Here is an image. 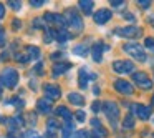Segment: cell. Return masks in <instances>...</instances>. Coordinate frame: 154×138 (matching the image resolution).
<instances>
[{"mask_svg":"<svg viewBox=\"0 0 154 138\" xmlns=\"http://www.w3.org/2000/svg\"><path fill=\"white\" fill-rule=\"evenodd\" d=\"M8 5H10L14 10H20V8H22V2H17V0H10Z\"/></svg>","mask_w":154,"mask_h":138,"instance_id":"obj_33","label":"cell"},{"mask_svg":"<svg viewBox=\"0 0 154 138\" xmlns=\"http://www.w3.org/2000/svg\"><path fill=\"white\" fill-rule=\"evenodd\" d=\"M114 88L123 95H133V91H134L133 85H131L129 82H126V80H121V78L114 82Z\"/></svg>","mask_w":154,"mask_h":138,"instance_id":"obj_10","label":"cell"},{"mask_svg":"<svg viewBox=\"0 0 154 138\" xmlns=\"http://www.w3.org/2000/svg\"><path fill=\"white\" fill-rule=\"evenodd\" d=\"M94 135H96V138H104V136H108V131L101 125H98V127H94Z\"/></svg>","mask_w":154,"mask_h":138,"instance_id":"obj_25","label":"cell"},{"mask_svg":"<svg viewBox=\"0 0 154 138\" xmlns=\"http://www.w3.org/2000/svg\"><path fill=\"white\" fill-rule=\"evenodd\" d=\"M137 4H139V7H143V8H149L151 7V0H139Z\"/></svg>","mask_w":154,"mask_h":138,"instance_id":"obj_36","label":"cell"},{"mask_svg":"<svg viewBox=\"0 0 154 138\" xmlns=\"http://www.w3.org/2000/svg\"><path fill=\"white\" fill-rule=\"evenodd\" d=\"M18 78L20 77H18V72L15 68H5L0 75V83L5 88H15L18 83Z\"/></svg>","mask_w":154,"mask_h":138,"instance_id":"obj_1","label":"cell"},{"mask_svg":"<svg viewBox=\"0 0 154 138\" xmlns=\"http://www.w3.org/2000/svg\"><path fill=\"white\" fill-rule=\"evenodd\" d=\"M15 60L20 62V63H27V62L30 60V57H28V55H23V53H17L15 55Z\"/></svg>","mask_w":154,"mask_h":138,"instance_id":"obj_30","label":"cell"},{"mask_svg":"<svg viewBox=\"0 0 154 138\" xmlns=\"http://www.w3.org/2000/svg\"><path fill=\"white\" fill-rule=\"evenodd\" d=\"M43 4H45V0H30L32 7H42Z\"/></svg>","mask_w":154,"mask_h":138,"instance_id":"obj_37","label":"cell"},{"mask_svg":"<svg viewBox=\"0 0 154 138\" xmlns=\"http://www.w3.org/2000/svg\"><path fill=\"white\" fill-rule=\"evenodd\" d=\"M30 88H33V90H37V82H33V80H32V82H30Z\"/></svg>","mask_w":154,"mask_h":138,"instance_id":"obj_46","label":"cell"},{"mask_svg":"<svg viewBox=\"0 0 154 138\" xmlns=\"http://www.w3.org/2000/svg\"><path fill=\"white\" fill-rule=\"evenodd\" d=\"M68 100H70V103L76 105V107H83L85 105V98L80 93H70L68 95Z\"/></svg>","mask_w":154,"mask_h":138,"instance_id":"obj_21","label":"cell"},{"mask_svg":"<svg viewBox=\"0 0 154 138\" xmlns=\"http://www.w3.org/2000/svg\"><path fill=\"white\" fill-rule=\"evenodd\" d=\"M53 38H55V30H47V34H45V37H43L45 43H51Z\"/></svg>","mask_w":154,"mask_h":138,"instance_id":"obj_29","label":"cell"},{"mask_svg":"<svg viewBox=\"0 0 154 138\" xmlns=\"http://www.w3.org/2000/svg\"><path fill=\"white\" fill-rule=\"evenodd\" d=\"M144 45H146V48H149V50H154V38L147 37L146 40H144Z\"/></svg>","mask_w":154,"mask_h":138,"instance_id":"obj_32","label":"cell"},{"mask_svg":"<svg viewBox=\"0 0 154 138\" xmlns=\"http://www.w3.org/2000/svg\"><path fill=\"white\" fill-rule=\"evenodd\" d=\"M71 135H73V123L68 121V123L63 125V136L65 138H71Z\"/></svg>","mask_w":154,"mask_h":138,"instance_id":"obj_24","label":"cell"},{"mask_svg":"<svg viewBox=\"0 0 154 138\" xmlns=\"http://www.w3.org/2000/svg\"><path fill=\"white\" fill-rule=\"evenodd\" d=\"M23 138H43L38 131H35V130H28V131H25L23 133Z\"/></svg>","mask_w":154,"mask_h":138,"instance_id":"obj_28","label":"cell"},{"mask_svg":"<svg viewBox=\"0 0 154 138\" xmlns=\"http://www.w3.org/2000/svg\"><path fill=\"white\" fill-rule=\"evenodd\" d=\"M111 5H113L114 8H121L124 5V2H123V0H113V2H111Z\"/></svg>","mask_w":154,"mask_h":138,"instance_id":"obj_38","label":"cell"},{"mask_svg":"<svg viewBox=\"0 0 154 138\" xmlns=\"http://www.w3.org/2000/svg\"><path fill=\"white\" fill-rule=\"evenodd\" d=\"M75 117H76V120L80 121V123H83V121H85V118H86V113H85L83 110H78L76 113H75Z\"/></svg>","mask_w":154,"mask_h":138,"instance_id":"obj_31","label":"cell"},{"mask_svg":"<svg viewBox=\"0 0 154 138\" xmlns=\"http://www.w3.org/2000/svg\"><path fill=\"white\" fill-rule=\"evenodd\" d=\"M103 113L106 115V118L109 120L111 127L116 128L118 120H119V107L114 101H104L103 103Z\"/></svg>","mask_w":154,"mask_h":138,"instance_id":"obj_2","label":"cell"},{"mask_svg":"<svg viewBox=\"0 0 154 138\" xmlns=\"http://www.w3.org/2000/svg\"><path fill=\"white\" fill-rule=\"evenodd\" d=\"M65 20H66V24L73 30H76V32L83 30V20H81V17L78 15V12L75 8H66L65 10Z\"/></svg>","mask_w":154,"mask_h":138,"instance_id":"obj_3","label":"cell"},{"mask_svg":"<svg viewBox=\"0 0 154 138\" xmlns=\"http://www.w3.org/2000/svg\"><path fill=\"white\" fill-rule=\"evenodd\" d=\"M149 22H151V25H154V15L151 17V20H149Z\"/></svg>","mask_w":154,"mask_h":138,"instance_id":"obj_48","label":"cell"},{"mask_svg":"<svg viewBox=\"0 0 154 138\" xmlns=\"http://www.w3.org/2000/svg\"><path fill=\"white\" fill-rule=\"evenodd\" d=\"M5 45V30L0 28V47H4Z\"/></svg>","mask_w":154,"mask_h":138,"instance_id":"obj_39","label":"cell"},{"mask_svg":"<svg viewBox=\"0 0 154 138\" xmlns=\"http://www.w3.org/2000/svg\"><path fill=\"white\" fill-rule=\"evenodd\" d=\"M91 110H93L94 111V113H98V111H100L101 110V103H100V101H93V103H91Z\"/></svg>","mask_w":154,"mask_h":138,"instance_id":"obj_35","label":"cell"},{"mask_svg":"<svg viewBox=\"0 0 154 138\" xmlns=\"http://www.w3.org/2000/svg\"><path fill=\"white\" fill-rule=\"evenodd\" d=\"M90 78H96V75L90 73L86 68H80V72H78V83H80V88H86Z\"/></svg>","mask_w":154,"mask_h":138,"instance_id":"obj_12","label":"cell"},{"mask_svg":"<svg viewBox=\"0 0 154 138\" xmlns=\"http://www.w3.org/2000/svg\"><path fill=\"white\" fill-rule=\"evenodd\" d=\"M5 17V7H4V4H0V20Z\"/></svg>","mask_w":154,"mask_h":138,"instance_id":"obj_42","label":"cell"},{"mask_svg":"<svg viewBox=\"0 0 154 138\" xmlns=\"http://www.w3.org/2000/svg\"><path fill=\"white\" fill-rule=\"evenodd\" d=\"M73 53L78 55V57H86L88 55V45L86 43H80L73 47Z\"/></svg>","mask_w":154,"mask_h":138,"instance_id":"obj_22","label":"cell"},{"mask_svg":"<svg viewBox=\"0 0 154 138\" xmlns=\"http://www.w3.org/2000/svg\"><path fill=\"white\" fill-rule=\"evenodd\" d=\"M71 68V63H68V62H63V63H55L53 65V75L57 77V75H61L65 73L66 70H70Z\"/></svg>","mask_w":154,"mask_h":138,"instance_id":"obj_18","label":"cell"},{"mask_svg":"<svg viewBox=\"0 0 154 138\" xmlns=\"http://www.w3.org/2000/svg\"><path fill=\"white\" fill-rule=\"evenodd\" d=\"M7 103H14L15 107H18V108H22L25 105V101L23 100H20V98H14V100H10V101H7Z\"/></svg>","mask_w":154,"mask_h":138,"instance_id":"obj_34","label":"cell"},{"mask_svg":"<svg viewBox=\"0 0 154 138\" xmlns=\"http://www.w3.org/2000/svg\"><path fill=\"white\" fill-rule=\"evenodd\" d=\"M113 70L116 73H131L134 70V63L131 60H116L113 62Z\"/></svg>","mask_w":154,"mask_h":138,"instance_id":"obj_6","label":"cell"},{"mask_svg":"<svg viewBox=\"0 0 154 138\" xmlns=\"http://www.w3.org/2000/svg\"><path fill=\"white\" fill-rule=\"evenodd\" d=\"M70 38H71V34L66 32L65 28H61V30H55V40H58V43H65V42H68Z\"/></svg>","mask_w":154,"mask_h":138,"instance_id":"obj_17","label":"cell"},{"mask_svg":"<svg viewBox=\"0 0 154 138\" xmlns=\"http://www.w3.org/2000/svg\"><path fill=\"white\" fill-rule=\"evenodd\" d=\"M71 138H90V133L86 130H78V131H73Z\"/></svg>","mask_w":154,"mask_h":138,"instance_id":"obj_27","label":"cell"},{"mask_svg":"<svg viewBox=\"0 0 154 138\" xmlns=\"http://www.w3.org/2000/svg\"><path fill=\"white\" fill-rule=\"evenodd\" d=\"M35 72H37L38 75H42V73H43V65H42V63H38L37 67H35Z\"/></svg>","mask_w":154,"mask_h":138,"instance_id":"obj_41","label":"cell"},{"mask_svg":"<svg viewBox=\"0 0 154 138\" xmlns=\"http://www.w3.org/2000/svg\"><path fill=\"white\" fill-rule=\"evenodd\" d=\"M123 50L126 52L129 57H133L134 60H137V62H146V58H147L139 43H126L123 47Z\"/></svg>","mask_w":154,"mask_h":138,"instance_id":"obj_4","label":"cell"},{"mask_svg":"<svg viewBox=\"0 0 154 138\" xmlns=\"http://www.w3.org/2000/svg\"><path fill=\"white\" fill-rule=\"evenodd\" d=\"M60 125L57 123V120H48L47 121V138H55L58 133Z\"/></svg>","mask_w":154,"mask_h":138,"instance_id":"obj_15","label":"cell"},{"mask_svg":"<svg viewBox=\"0 0 154 138\" xmlns=\"http://www.w3.org/2000/svg\"><path fill=\"white\" fill-rule=\"evenodd\" d=\"M116 35L119 37H128V38H134V37H139L141 30L137 27H126V28H116Z\"/></svg>","mask_w":154,"mask_h":138,"instance_id":"obj_11","label":"cell"},{"mask_svg":"<svg viewBox=\"0 0 154 138\" xmlns=\"http://www.w3.org/2000/svg\"><path fill=\"white\" fill-rule=\"evenodd\" d=\"M43 91H45V97H47L48 100H57V98L61 97L60 87H57V85H53V83H47L43 87Z\"/></svg>","mask_w":154,"mask_h":138,"instance_id":"obj_9","label":"cell"},{"mask_svg":"<svg viewBox=\"0 0 154 138\" xmlns=\"http://www.w3.org/2000/svg\"><path fill=\"white\" fill-rule=\"evenodd\" d=\"M33 27H42V28H45V24L42 22V18H37V20L33 22Z\"/></svg>","mask_w":154,"mask_h":138,"instance_id":"obj_40","label":"cell"},{"mask_svg":"<svg viewBox=\"0 0 154 138\" xmlns=\"http://www.w3.org/2000/svg\"><path fill=\"white\" fill-rule=\"evenodd\" d=\"M57 115H58V117H61V118H63V120H65V123L71 121V118H73L71 111L68 110L66 107H58V108H57Z\"/></svg>","mask_w":154,"mask_h":138,"instance_id":"obj_19","label":"cell"},{"mask_svg":"<svg viewBox=\"0 0 154 138\" xmlns=\"http://www.w3.org/2000/svg\"><path fill=\"white\" fill-rule=\"evenodd\" d=\"M123 127L126 128V130H128V128H129V130H131V128H134V118L131 117V115H126V117H124V123H123Z\"/></svg>","mask_w":154,"mask_h":138,"instance_id":"obj_26","label":"cell"},{"mask_svg":"<svg viewBox=\"0 0 154 138\" xmlns=\"http://www.w3.org/2000/svg\"><path fill=\"white\" fill-rule=\"evenodd\" d=\"M12 25H14V28H20V22H18V20H14V24H12Z\"/></svg>","mask_w":154,"mask_h":138,"instance_id":"obj_45","label":"cell"},{"mask_svg":"<svg viewBox=\"0 0 154 138\" xmlns=\"http://www.w3.org/2000/svg\"><path fill=\"white\" fill-rule=\"evenodd\" d=\"M131 110H133V113L136 115L137 118H141V120H147V118L151 117V108L146 107V105L133 103V105H131Z\"/></svg>","mask_w":154,"mask_h":138,"instance_id":"obj_7","label":"cell"},{"mask_svg":"<svg viewBox=\"0 0 154 138\" xmlns=\"http://www.w3.org/2000/svg\"><path fill=\"white\" fill-rule=\"evenodd\" d=\"M152 105H154V95H152Z\"/></svg>","mask_w":154,"mask_h":138,"instance_id":"obj_50","label":"cell"},{"mask_svg":"<svg viewBox=\"0 0 154 138\" xmlns=\"http://www.w3.org/2000/svg\"><path fill=\"white\" fill-rule=\"evenodd\" d=\"M124 18H126V20H131V22H134V17L131 14H124Z\"/></svg>","mask_w":154,"mask_h":138,"instance_id":"obj_44","label":"cell"},{"mask_svg":"<svg viewBox=\"0 0 154 138\" xmlns=\"http://www.w3.org/2000/svg\"><path fill=\"white\" fill-rule=\"evenodd\" d=\"M133 82L137 85L139 88H143V90H149L151 87H152V82H151V78L147 77L144 72H134L133 73Z\"/></svg>","mask_w":154,"mask_h":138,"instance_id":"obj_5","label":"cell"},{"mask_svg":"<svg viewBox=\"0 0 154 138\" xmlns=\"http://www.w3.org/2000/svg\"><path fill=\"white\" fill-rule=\"evenodd\" d=\"M27 52H28V57H30V60H38L40 58V48L38 47H33V45H30V47H27Z\"/></svg>","mask_w":154,"mask_h":138,"instance_id":"obj_23","label":"cell"},{"mask_svg":"<svg viewBox=\"0 0 154 138\" xmlns=\"http://www.w3.org/2000/svg\"><path fill=\"white\" fill-rule=\"evenodd\" d=\"M0 95H2V83H0Z\"/></svg>","mask_w":154,"mask_h":138,"instance_id":"obj_49","label":"cell"},{"mask_svg":"<svg viewBox=\"0 0 154 138\" xmlns=\"http://www.w3.org/2000/svg\"><path fill=\"white\" fill-rule=\"evenodd\" d=\"M78 5H80V8L83 10V14L90 15L91 12H93V5H94V2H91V0H80V2H78Z\"/></svg>","mask_w":154,"mask_h":138,"instance_id":"obj_20","label":"cell"},{"mask_svg":"<svg viewBox=\"0 0 154 138\" xmlns=\"http://www.w3.org/2000/svg\"><path fill=\"white\" fill-rule=\"evenodd\" d=\"M7 136H8V138H17V136H15V135H14V133H12V131H10V133H8V135H7Z\"/></svg>","mask_w":154,"mask_h":138,"instance_id":"obj_47","label":"cell"},{"mask_svg":"<svg viewBox=\"0 0 154 138\" xmlns=\"http://www.w3.org/2000/svg\"><path fill=\"white\" fill-rule=\"evenodd\" d=\"M37 110L40 111V113H50L51 111V100H48V98H40V100L37 101Z\"/></svg>","mask_w":154,"mask_h":138,"instance_id":"obj_14","label":"cell"},{"mask_svg":"<svg viewBox=\"0 0 154 138\" xmlns=\"http://www.w3.org/2000/svg\"><path fill=\"white\" fill-rule=\"evenodd\" d=\"M111 17H113L111 10H108V8H101V10H98L96 14H94V22H96L98 25H104L106 22L111 20Z\"/></svg>","mask_w":154,"mask_h":138,"instance_id":"obj_13","label":"cell"},{"mask_svg":"<svg viewBox=\"0 0 154 138\" xmlns=\"http://www.w3.org/2000/svg\"><path fill=\"white\" fill-rule=\"evenodd\" d=\"M63 57V53H60V52H55L53 55H51V60H57V58H61Z\"/></svg>","mask_w":154,"mask_h":138,"instance_id":"obj_43","label":"cell"},{"mask_svg":"<svg viewBox=\"0 0 154 138\" xmlns=\"http://www.w3.org/2000/svg\"><path fill=\"white\" fill-rule=\"evenodd\" d=\"M43 20L48 22V24H53V25H57V27H60V30L66 25L65 17H61V15H58V14H51V12H47V14L43 15Z\"/></svg>","mask_w":154,"mask_h":138,"instance_id":"obj_8","label":"cell"},{"mask_svg":"<svg viewBox=\"0 0 154 138\" xmlns=\"http://www.w3.org/2000/svg\"><path fill=\"white\" fill-rule=\"evenodd\" d=\"M103 50H104V45L100 43V42L93 45V48H91V55H93L94 62H101V58H103Z\"/></svg>","mask_w":154,"mask_h":138,"instance_id":"obj_16","label":"cell"}]
</instances>
